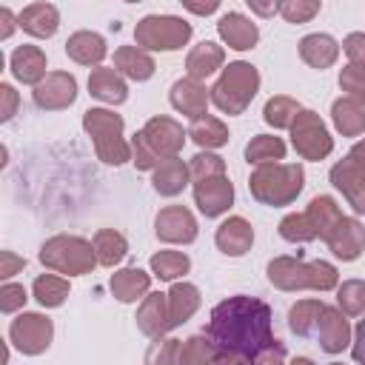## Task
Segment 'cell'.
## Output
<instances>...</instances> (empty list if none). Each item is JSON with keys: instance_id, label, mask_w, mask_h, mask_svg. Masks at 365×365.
Segmentation results:
<instances>
[{"instance_id": "obj_1", "label": "cell", "mask_w": 365, "mask_h": 365, "mask_svg": "<svg viewBox=\"0 0 365 365\" xmlns=\"http://www.w3.org/2000/svg\"><path fill=\"white\" fill-rule=\"evenodd\" d=\"M220 362H285V351L271 328V308L257 297H228L211 308L208 331Z\"/></svg>"}, {"instance_id": "obj_2", "label": "cell", "mask_w": 365, "mask_h": 365, "mask_svg": "<svg viewBox=\"0 0 365 365\" xmlns=\"http://www.w3.org/2000/svg\"><path fill=\"white\" fill-rule=\"evenodd\" d=\"M305 188V168L299 163H268L257 165L248 177V191L259 205L282 208L291 205Z\"/></svg>"}, {"instance_id": "obj_3", "label": "cell", "mask_w": 365, "mask_h": 365, "mask_svg": "<svg viewBox=\"0 0 365 365\" xmlns=\"http://www.w3.org/2000/svg\"><path fill=\"white\" fill-rule=\"evenodd\" d=\"M259 83H262V77H259L257 66H251L245 60H234V63L222 66L220 77L214 80L211 103L217 106L220 114L237 117L251 106V100L259 91Z\"/></svg>"}, {"instance_id": "obj_4", "label": "cell", "mask_w": 365, "mask_h": 365, "mask_svg": "<svg viewBox=\"0 0 365 365\" xmlns=\"http://www.w3.org/2000/svg\"><path fill=\"white\" fill-rule=\"evenodd\" d=\"M37 259L43 262L46 271H57L66 277H83L91 274L100 259L94 251V242L77 234H54L40 245Z\"/></svg>"}, {"instance_id": "obj_5", "label": "cell", "mask_w": 365, "mask_h": 365, "mask_svg": "<svg viewBox=\"0 0 365 365\" xmlns=\"http://www.w3.org/2000/svg\"><path fill=\"white\" fill-rule=\"evenodd\" d=\"M191 34V23L177 14H145L134 26V43L145 51H180Z\"/></svg>"}, {"instance_id": "obj_6", "label": "cell", "mask_w": 365, "mask_h": 365, "mask_svg": "<svg viewBox=\"0 0 365 365\" xmlns=\"http://www.w3.org/2000/svg\"><path fill=\"white\" fill-rule=\"evenodd\" d=\"M288 131H291V145L302 160L319 163L334 151V137L325 120L311 108H299Z\"/></svg>"}, {"instance_id": "obj_7", "label": "cell", "mask_w": 365, "mask_h": 365, "mask_svg": "<svg viewBox=\"0 0 365 365\" xmlns=\"http://www.w3.org/2000/svg\"><path fill=\"white\" fill-rule=\"evenodd\" d=\"M54 339V322L46 314L37 311H20L9 322V342L26 354V356H40L51 348Z\"/></svg>"}, {"instance_id": "obj_8", "label": "cell", "mask_w": 365, "mask_h": 365, "mask_svg": "<svg viewBox=\"0 0 365 365\" xmlns=\"http://www.w3.org/2000/svg\"><path fill=\"white\" fill-rule=\"evenodd\" d=\"M154 234L160 242L168 245H191L200 234L197 217L185 205H165L154 217Z\"/></svg>"}, {"instance_id": "obj_9", "label": "cell", "mask_w": 365, "mask_h": 365, "mask_svg": "<svg viewBox=\"0 0 365 365\" xmlns=\"http://www.w3.org/2000/svg\"><path fill=\"white\" fill-rule=\"evenodd\" d=\"M34 106L43 111H63L77 100V77L71 71H48L31 91Z\"/></svg>"}, {"instance_id": "obj_10", "label": "cell", "mask_w": 365, "mask_h": 365, "mask_svg": "<svg viewBox=\"0 0 365 365\" xmlns=\"http://www.w3.org/2000/svg\"><path fill=\"white\" fill-rule=\"evenodd\" d=\"M194 205L208 220L222 217L234 205V182L228 180V174L194 180Z\"/></svg>"}, {"instance_id": "obj_11", "label": "cell", "mask_w": 365, "mask_h": 365, "mask_svg": "<svg viewBox=\"0 0 365 365\" xmlns=\"http://www.w3.org/2000/svg\"><path fill=\"white\" fill-rule=\"evenodd\" d=\"M143 134H145L148 145L154 148V154H157L160 160L177 157V154L182 151V145H185V137H188V131H185L174 117H168V114H157V117L145 120Z\"/></svg>"}, {"instance_id": "obj_12", "label": "cell", "mask_w": 365, "mask_h": 365, "mask_svg": "<svg viewBox=\"0 0 365 365\" xmlns=\"http://www.w3.org/2000/svg\"><path fill=\"white\" fill-rule=\"evenodd\" d=\"M354 339V331H351V322H348V314L339 311V305H325L322 314H319V322H317V342L325 354L336 356L342 354Z\"/></svg>"}, {"instance_id": "obj_13", "label": "cell", "mask_w": 365, "mask_h": 365, "mask_svg": "<svg viewBox=\"0 0 365 365\" xmlns=\"http://www.w3.org/2000/svg\"><path fill=\"white\" fill-rule=\"evenodd\" d=\"M325 242H328V248H331V254L336 259L354 262L365 251V225L356 217H345L342 214V220L331 228V234L325 237Z\"/></svg>"}, {"instance_id": "obj_14", "label": "cell", "mask_w": 365, "mask_h": 365, "mask_svg": "<svg viewBox=\"0 0 365 365\" xmlns=\"http://www.w3.org/2000/svg\"><path fill=\"white\" fill-rule=\"evenodd\" d=\"M331 185L348 200V205L359 214V205L365 200V165L359 160H354L351 154H345L339 163L331 165Z\"/></svg>"}, {"instance_id": "obj_15", "label": "cell", "mask_w": 365, "mask_h": 365, "mask_svg": "<svg viewBox=\"0 0 365 365\" xmlns=\"http://www.w3.org/2000/svg\"><path fill=\"white\" fill-rule=\"evenodd\" d=\"M137 328L148 336V339H163L171 328V314H168V294L163 291H148L143 299H140V308H137Z\"/></svg>"}, {"instance_id": "obj_16", "label": "cell", "mask_w": 365, "mask_h": 365, "mask_svg": "<svg viewBox=\"0 0 365 365\" xmlns=\"http://www.w3.org/2000/svg\"><path fill=\"white\" fill-rule=\"evenodd\" d=\"M168 103L174 106V111H180L182 117L194 120L200 114L208 111L211 103V88H205V80H194V77H180L171 91H168Z\"/></svg>"}, {"instance_id": "obj_17", "label": "cell", "mask_w": 365, "mask_h": 365, "mask_svg": "<svg viewBox=\"0 0 365 365\" xmlns=\"http://www.w3.org/2000/svg\"><path fill=\"white\" fill-rule=\"evenodd\" d=\"M214 245H217V251L225 254V257H242V254H248L251 245H254V225H251L245 217L234 214V217H228V220H222V222L217 225V231H214Z\"/></svg>"}, {"instance_id": "obj_18", "label": "cell", "mask_w": 365, "mask_h": 365, "mask_svg": "<svg viewBox=\"0 0 365 365\" xmlns=\"http://www.w3.org/2000/svg\"><path fill=\"white\" fill-rule=\"evenodd\" d=\"M217 34H220V40H222L228 48H234V51H251V48L259 43V29H257V23H254L248 14H242V11H228V14H222V17L217 20Z\"/></svg>"}, {"instance_id": "obj_19", "label": "cell", "mask_w": 365, "mask_h": 365, "mask_svg": "<svg viewBox=\"0 0 365 365\" xmlns=\"http://www.w3.org/2000/svg\"><path fill=\"white\" fill-rule=\"evenodd\" d=\"M297 51H299V60L308 66V68H317V71H325L331 68L336 60H339V51H342V43L325 31H314V34H305L299 43H297Z\"/></svg>"}, {"instance_id": "obj_20", "label": "cell", "mask_w": 365, "mask_h": 365, "mask_svg": "<svg viewBox=\"0 0 365 365\" xmlns=\"http://www.w3.org/2000/svg\"><path fill=\"white\" fill-rule=\"evenodd\" d=\"M48 60H46V51L40 46H31V43H23L11 51L9 57V71L17 83L23 86H37L48 71Z\"/></svg>"}, {"instance_id": "obj_21", "label": "cell", "mask_w": 365, "mask_h": 365, "mask_svg": "<svg viewBox=\"0 0 365 365\" xmlns=\"http://www.w3.org/2000/svg\"><path fill=\"white\" fill-rule=\"evenodd\" d=\"M88 94L106 106H123L128 100V83L114 66H94L88 74Z\"/></svg>"}, {"instance_id": "obj_22", "label": "cell", "mask_w": 365, "mask_h": 365, "mask_svg": "<svg viewBox=\"0 0 365 365\" xmlns=\"http://www.w3.org/2000/svg\"><path fill=\"white\" fill-rule=\"evenodd\" d=\"M265 277L274 288L297 294L308 288V262H302V257H274L265 265Z\"/></svg>"}, {"instance_id": "obj_23", "label": "cell", "mask_w": 365, "mask_h": 365, "mask_svg": "<svg viewBox=\"0 0 365 365\" xmlns=\"http://www.w3.org/2000/svg\"><path fill=\"white\" fill-rule=\"evenodd\" d=\"M17 17H20V29L37 40H48L60 29V11L48 0H31L29 6H23Z\"/></svg>"}, {"instance_id": "obj_24", "label": "cell", "mask_w": 365, "mask_h": 365, "mask_svg": "<svg viewBox=\"0 0 365 365\" xmlns=\"http://www.w3.org/2000/svg\"><path fill=\"white\" fill-rule=\"evenodd\" d=\"M188 182H191V168L185 160H180V154L160 160L157 168L151 171V188L160 197H177L188 188Z\"/></svg>"}, {"instance_id": "obj_25", "label": "cell", "mask_w": 365, "mask_h": 365, "mask_svg": "<svg viewBox=\"0 0 365 365\" xmlns=\"http://www.w3.org/2000/svg\"><path fill=\"white\" fill-rule=\"evenodd\" d=\"M66 54H68V60H74L77 66L94 68V66H103V60H106V54H108V46H106L103 34L88 31V29H80V31L68 34V40H66Z\"/></svg>"}, {"instance_id": "obj_26", "label": "cell", "mask_w": 365, "mask_h": 365, "mask_svg": "<svg viewBox=\"0 0 365 365\" xmlns=\"http://www.w3.org/2000/svg\"><path fill=\"white\" fill-rule=\"evenodd\" d=\"M222 66H225V48L214 40L197 43L185 54V74L194 77V80H208L211 74L222 71Z\"/></svg>"}, {"instance_id": "obj_27", "label": "cell", "mask_w": 365, "mask_h": 365, "mask_svg": "<svg viewBox=\"0 0 365 365\" xmlns=\"http://www.w3.org/2000/svg\"><path fill=\"white\" fill-rule=\"evenodd\" d=\"M151 277L154 274H148L143 268H117L111 274V279H108V288H111L117 302L131 305V302L143 299L151 291Z\"/></svg>"}, {"instance_id": "obj_28", "label": "cell", "mask_w": 365, "mask_h": 365, "mask_svg": "<svg viewBox=\"0 0 365 365\" xmlns=\"http://www.w3.org/2000/svg\"><path fill=\"white\" fill-rule=\"evenodd\" d=\"M114 68L125 77V80H134V83H145L154 77L157 71V63L151 57V51L140 48L137 43L134 46H120L114 51Z\"/></svg>"}, {"instance_id": "obj_29", "label": "cell", "mask_w": 365, "mask_h": 365, "mask_svg": "<svg viewBox=\"0 0 365 365\" xmlns=\"http://www.w3.org/2000/svg\"><path fill=\"white\" fill-rule=\"evenodd\" d=\"M202 305V297H200V288L194 282H185V279H177L171 282L168 288V314H171V328H180L185 325Z\"/></svg>"}, {"instance_id": "obj_30", "label": "cell", "mask_w": 365, "mask_h": 365, "mask_svg": "<svg viewBox=\"0 0 365 365\" xmlns=\"http://www.w3.org/2000/svg\"><path fill=\"white\" fill-rule=\"evenodd\" d=\"M331 123L342 137H362L365 134V106L348 94L331 103Z\"/></svg>"}, {"instance_id": "obj_31", "label": "cell", "mask_w": 365, "mask_h": 365, "mask_svg": "<svg viewBox=\"0 0 365 365\" xmlns=\"http://www.w3.org/2000/svg\"><path fill=\"white\" fill-rule=\"evenodd\" d=\"M188 137H191V143H197L200 148L214 151V148H222L231 134H228V125H225L220 117H214V114L205 111V114H200V117L191 120Z\"/></svg>"}, {"instance_id": "obj_32", "label": "cell", "mask_w": 365, "mask_h": 365, "mask_svg": "<svg viewBox=\"0 0 365 365\" xmlns=\"http://www.w3.org/2000/svg\"><path fill=\"white\" fill-rule=\"evenodd\" d=\"M71 294V285L66 279V274H57V271H48V274H40L34 282H31V297L37 299L40 308H60Z\"/></svg>"}, {"instance_id": "obj_33", "label": "cell", "mask_w": 365, "mask_h": 365, "mask_svg": "<svg viewBox=\"0 0 365 365\" xmlns=\"http://www.w3.org/2000/svg\"><path fill=\"white\" fill-rule=\"evenodd\" d=\"M123 128H125L123 117L114 114L111 108H86L83 111V131L91 137V143L117 137V134H123Z\"/></svg>"}, {"instance_id": "obj_34", "label": "cell", "mask_w": 365, "mask_h": 365, "mask_svg": "<svg viewBox=\"0 0 365 365\" xmlns=\"http://www.w3.org/2000/svg\"><path fill=\"white\" fill-rule=\"evenodd\" d=\"M305 214H308V220H311V225H314V231H317V240H325V237L331 234V228L342 220V208H339L336 200L328 197V194H317V197L308 202Z\"/></svg>"}, {"instance_id": "obj_35", "label": "cell", "mask_w": 365, "mask_h": 365, "mask_svg": "<svg viewBox=\"0 0 365 365\" xmlns=\"http://www.w3.org/2000/svg\"><path fill=\"white\" fill-rule=\"evenodd\" d=\"M91 242H94V251H97L100 265H106V268L120 265L125 259V254H128V240L117 228H100L91 237Z\"/></svg>"}, {"instance_id": "obj_36", "label": "cell", "mask_w": 365, "mask_h": 365, "mask_svg": "<svg viewBox=\"0 0 365 365\" xmlns=\"http://www.w3.org/2000/svg\"><path fill=\"white\" fill-rule=\"evenodd\" d=\"M148 268L163 282H177L191 271V259L185 251H157L148 259Z\"/></svg>"}, {"instance_id": "obj_37", "label": "cell", "mask_w": 365, "mask_h": 365, "mask_svg": "<svg viewBox=\"0 0 365 365\" xmlns=\"http://www.w3.org/2000/svg\"><path fill=\"white\" fill-rule=\"evenodd\" d=\"M285 160V143L277 134H257L245 145V163L248 165H268Z\"/></svg>"}, {"instance_id": "obj_38", "label": "cell", "mask_w": 365, "mask_h": 365, "mask_svg": "<svg viewBox=\"0 0 365 365\" xmlns=\"http://www.w3.org/2000/svg\"><path fill=\"white\" fill-rule=\"evenodd\" d=\"M325 302L322 299H297L288 311V328L297 334V336H311L317 334V322H319V314H322Z\"/></svg>"}, {"instance_id": "obj_39", "label": "cell", "mask_w": 365, "mask_h": 365, "mask_svg": "<svg viewBox=\"0 0 365 365\" xmlns=\"http://www.w3.org/2000/svg\"><path fill=\"white\" fill-rule=\"evenodd\" d=\"M174 362H180V365H185V362H220V351L208 334H194L185 342H180Z\"/></svg>"}, {"instance_id": "obj_40", "label": "cell", "mask_w": 365, "mask_h": 365, "mask_svg": "<svg viewBox=\"0 0 365 365\" xmlns=\"http://www.w3.org/2000/svg\"><path fill=\"white\" fill-rule=\"evenodd\" d=\"M299 108H302V106H299L294 97H288V94H274V97H268L265 106H262V120H265L271 128H291V123H294V117H297Z\"/></svg>"}, {"instance_id": "obj_41", "label": "cell", "mask_w": 365, "mask_h": 365, "mask_svg": "<svg viewBox=\"0 0 365 365\" xmlns=\"http://www.w3.org/2000/svg\"><path fill=\"white\" fill-rule=\"evenodd\" d=\"M336 305L348 317L365 314V279H342L336 285Z\"/></svg>"}, {"instance_id": "obj_42", "label": "cell", "mask_w": 365, "mask_h": 365, "mask_svg": "<svg viewBox=\"0 0 365 365\" xmlns=\"http://www.w3.org/2000/svg\"><path fill=\"white\" fill-rule=\"evenodd\" d=\"M279 237L285 242H311V240H317V231L305 211H291L279 220Z\"/></svg>"}, {"instance_id": "obj_43", "label": "cell", "mask_w": 365, "mask_h": 365, "mask_svg": "<svg viewBox=\"0 0 365 365\" xmlns=\"http://www.w3.org/2000/svg\"><path fill=\"white\" fill-rule=\"evenodd\" d=\"M94 151H97V160L106 163V165H125L131 160V140H125L123 134L117 137H108V140H100L94 143Z\"/></svg>"}, {"instance_id": "obj_44", "label": "cell", "mask_w": 365, "mask_h": 365, "mask_svg": "<svg viewBox=\"0 0 365 365\" xmlns=\"http://www.w3.org/2000/svg\"><path fill=\"white\" fill-rule=\"evenodd\" d=\"M336 285H339V271L334 262H328V259L308 262V288L311 291L325 294V291H336Z\"/></svg>"}, {"instance_id": "obj_45", "label": "cell", "mask_w": 365, "mask_h": 365, "mask_svg": "<svg viewBox=\"0 0 365 365\" xmlns=\"http://www.w3.org/2000/svg\"><path fill=\"white\" fill-rule=\"evenodd\" d=\"M322 9V0H279V14L291 26L311 23Z\"/></svg>"}, {"instance_id": "obj_46", "label": "cell", "mask_w": 365, "mask_h": 365, "mask_svg": "<svg viewBox=\"0 0 365 365\" xmlns=\"http://www.w3.org/2000/svg\"><path fill=\"white\" fill-rule=\"evenodd\" d=\"M188 168H191V182L194 180H205V177H217V174H225V160L214 151H205L200 148V154H194L188 160Z\"/></svg>"}, {"instance_id": "obj_47", "label": "cell", "mask_w": 365, "mask_h": 365, "mask_svg": "<svg viewBox=\"0 0 365 365\" xmlns=\"http://www.w3.org/2000/svg\"><path fill=\"white\" fill-rule=\"evenodd\" d=\"M339 88L365 106V66H356V63L342 66L339 68Z\"/></svg>"}, {"instance_id": "obj_48", "label": "cell", "mask_w": 365, "mask_h": 365, "mask_svg": "<svg viewBox=\"0 0 365 365\" xmlns=\"http://www.w3.org/2000/svg\"><path fill=\"white\" fill-rule=\"evenodd\" d=\"M131 163L137 165V171H154V168H157V163H160V157H157V154H154V148L148 145V140H145L143 128L131 137Z\"/></svg>"}, {"instance_id": "obj_49", "label": "cell", "mask_w": 365, "mask_h": 365, "mask_svg": "<svg viewBox=\"0 0 365 365\" xmlns=\"http://www.w3.org/2000/svg\"><path fill=\"white\" fill-rule=\"evenodd\" d=\"M26 299H29V291H26L20 282L3 279V285H0V311H3V314H17V311H23Z\"/></svg>"}, {"instance_id": "obj_50", "label": "cell", "mask_w": 365, "mask_h": 365, "mask_svg": "<svg viewBox=\"0 0 365 365\" xmlns=\"http://www.w3.org/2000/svg\"><path fill=\"white\" fill-rule=\"evenodd\" d=\"M342 51H345L348 63L365 66V31H351V34L342 40Z\"/></svg>"}, {"instance_id": "obj_51", "label": "cell", "mask_w": 365, "mask_h": 365, "mask_svg": "<svg viewBox=\"0 0 365 365\" xmlns=\"http://www.w3.org/2000/svg\"><path fill=\"white\" fill-rule=\"evenodd\" d=\"M20 106V94L14 91L11 83H0V123H9L17 114Z\"/></svg>"}, {"instance_id": "obj_52", "label": "cell", "mask_w": 365, "mask_h": 365, "mask_svg": "<svg viewBox=\"0 0 365 365\" xmlns=\"http://www.w3.org/2000/svg\"><path fill=\"white\" fill-rule=\"evenodd\" d=\"M23 268H26L23 257H17L14 251H0V279H11Z\"/></svg>"}, {"instance_id": "obj_53", "label": "cell", "mask_w": 365, "mask_h": 365, "mask_svg": "<svg viewBox=\"0 0 365 365\" xmlns=\"http://www.w3.org/2000/svg\"><path fill=\"white\" fill-rule=\"evenodd\" d=\"M180 3H182V9L191 11L194 17H211V14L220 9L222 0H180Z\"/></svg>"}, {"instance_id": "obj_54", "label": "cell", "mask_w": 365, "mask_h": 365, "mask_svg": "<svg viewBox=\"0 0 365 365\" xmlns=\"http://www.w3.org/2000/svg\"><path fill=\"white\" fill-rule=\"evenodd\" d=\"M351 356H354L356 362H362V365H365V314H362V319H359V322H356V328H354Z\"/></svg>"}, {"instance_id": "obj_55", "label": "cell", "mask_w": 365, "mask_h": 365, "mask_svg": "<svg viewBox=\"0 0 365 365\" xmlns=\"http://www.w3.org/2000/svg\"><path fill=\"white\" fill-rule=\"evenodd\" d=\"M0 23H3V26H0V40H9V37L14 34V29L20 26V17H17L9 6H3V9H0Z\"/></svg>"}, {"instance_id": "obj_56", "label": "cell", "mask_w": 365, "mask_h": 365, "mask_svg": "<svg viewBox=\"0 0 365 365\" xmlns=\"http://www.w3.org/2000/svg\"><path fill=\"white\" fill-rule=\"evenodd\" d=\"M245 6L257 17H274V14H279V0H245Z\"/></svg>"}, {"instance_id": "obj_57", "label": "cell", "mask_w": 365, "mask_h": 365, "mask_svg": "<svg viewBox=\"0 0 365 365\" xmlns=\"http://www.w3.org/2000/svg\"><path fill=\"white\" fill-rule=\"evenodd\" d=\"M348 154H351L354 160H359V163L365 165V137H362V140H356V143L351 145V151H348Z\"/></svg>"}, {"instance_id": "obj_58", "label": "cell", "mask_w": 365, "mask_h": 365, "mask_svg": "<svg viewBox=\"0 0 365 365\" xmlns=\"http://www.w3.org/2000/svg\"><path fill=\"white\" fill-rule=\"evenodd\" d=\"M359 214H365V200H362V205H359Z\"/></svg>"}, {"instance_id": "obj_59", "label": "cell", "mask_w": 365, "mask_h": 365, "mask_svg": "<svg viewBox=\"0 0 365 365\" xmlns=\"http://www.w3.org/2000/svg\"><path fill=\"white\" fill-rule=\"evenodd\" d=\"M123 3H143V0H123Z\"/></svg>"}]
</instances>
